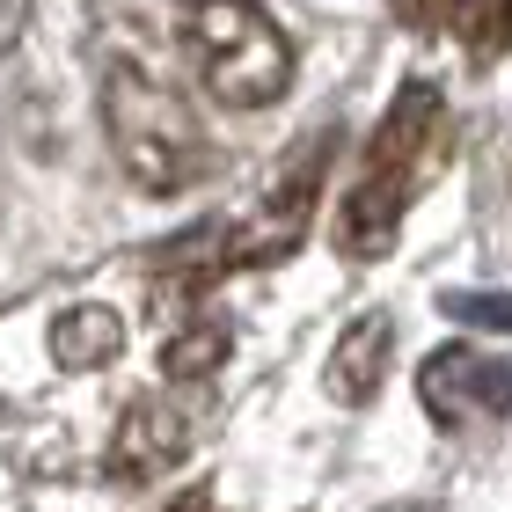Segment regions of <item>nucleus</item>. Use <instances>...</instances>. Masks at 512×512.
I'll use <instances>...</instances> for the list:
<instances>
[{"mask_svg": "<svg viewBox=\"0 0 512 512\" xmlns=\"http://www.w3.org/2000/svg\"><path fill=\"white\" fill-rule=\"evenodd\" d=\"M176 30L205 96H220L227 110H271L293 88V37L256 0H183Z\"/></svg>", "mask_w": 512, "mask_h": 512, "instance_id": "3", "label": "nucleus"}, {"mask_svg": "<svg viewBox=\"0 0 512 512\" xmlns=\"http://www.w3.org/2000/svg\"><path fill=\"white\" fill-rule=\"evenodd\" d=\"M417 403L432 425H469V417H505L512 410V359H483L476 344H447L417 374Z\"/></svg>", "mask_w": 512, "mask_h": 512, "instance_id": "5", "label": "nucleus"}, {"mask_svg": "<svg viewBox=\"0 0 512 512\" xmlns=\"http://www.w3.org/2000/svg\"><path fill=\"white\" fill-rule=\"evenodd\" d=\"M439 308L469 330H512V293H447Z\"/></svg>", "mask_w": 512, "mask_h": 512, "instance_id": "11", "label": "nucleus"}, {"mask_svg": "<svg viewBox=\"0 0 512 512\" xmlns=\"http://www.w3.org/2000/svg\"><path fill=\"white\" fill-rule=\"evenodd\" d=\"M22 30H30V0H0V59L22 44Z\"/></svg>", "mask_w": 512, "mask_h": 512, "instance_id": "13", "label": "nucleus"}, {"mask_svg": "<svg viewBox=\"0 0 512 512\" xmlns=\"http://www.w3.org/2000/svg\"><path fill=\"white\" fill-rule=\"evenodd\" d=\"M439 125H447V110H439L432 81H403L395 88L388 118L374 125V139H366L359 183L337 205V256L344 264H381V256L395 249L403 213L417 198V176H425V161L439 147Z\"/></svg>", "mask_w": 512, "mask_h": 512, "instance_id": "1", "label": "nucleus"}, {"mask_svg": "<svg viewBox=\"0 0 512 512\" xmlns=\"http://www.w3.org/2000/svg\"><path fill=\"white\" fill-rule=\"evenodd\" d=\"M154 512H213V491H205V483H198V491H183V498H169V505H154Z\"/></svg>", "mask_w": 512, "mask_h": 512, "instance_id": "14", "label": "nucleus"}, {"mask_svg": "<svg viewBox=\"0 0 512 512\" xmlns=\"http://www.w3.org/2000/svg\"><path fill=\"white\" fill-rule=\"evenodd\" d=\"M125 352V315L118 308H96V300H81V308H59L52 315V359L66 374H96Z\"/></svg>", "mask_w": 512, "mask_h": 512, "instance_id": "8", "label": "nucleus"}, {"mask_svg": "<svg viewBox=\"0 0 512 512\" xmlns=\"http://www.w3.org/2000/svg\"><path fill=\"white\" fill-rule=\"evenodd\" d=\"M103 132L118 169L154 198H176L213 169V147L191 118V103L169 81H154L139 59H110L103 66Z\"/></svg>", "mask_w": 512, "mask_h": 512, "instance_id": "2", "label": "nucleus"}, {"mask_svg": "<svg viewBox=\"0 0 512 512\" xmlns=\"http://www.w3.org/2000/svg\"><path fill=\"white\" fill-rule=\"evenodd\" d=\"M330 147H337V132L322 125L315 139H293L286 161H278V176L264 183V198L249 205L242 220H220L213 235L198 242L191 256V286H205V278H220V271H264V264H286V256L308 242V213H315V198H322V176H330Z\"/></svg>", "mask_w": 512, "mask_h": 512, "instance_id": "4", "label": "nucleus"}, {"mask_svg": "<svg viewBox=\"0 0 512 512\" xmlns=\"http://www.w3.org/2000/svg\"><path fill=\"white\" fill-rule=\"evenodd\" d=\"M395 15H403L410 30H461L469 0H395Z\"/></svg>", "mask_w": 512, "mask_h": 512, "instance_id": "12", "label": "nucleus"}, {"mask_svg": "<svg viewBox=\"0 0 512 512\" xmlns=\"http://www.w3.org/2000/svg\"><path fill=\"white\" fill-rule=\"evenodd\" d=\"M388 366H395V315H388V308H366V315H352V322L337 330L330 366H322V388H330V403L366 410V403L381 395Z\"/></svg>", "mask_w": 512, "mask_h": 512, "instance_id": "7", "label": "nucleus"}, {"mask_svg": "<svg viewBox=\"0 0 512 512\" xmlns=\"http://www.w3.org/2000/svg\"><path fill=\"white\" fill-rule=\"evenodd\" d=\"M388 512H425V505H388Z\"/></svg>", "mask_w": 512, "mask_h": 512, "instance_id": "15", "label": "nucleus"}, {"mask_svg": "<svg viewBox=\"0 0 512 512\" xmlns=\"http://www.w3.org/2000/svg\"><path fill=\"white\" fill-rule=\"evenodd\" d=\"M227 352H235V330H227L220 315H191V322L169 330V344H161V374L198 388V381H213L227 366Z\"/></svg>", "mask_w": 512, "mask_h": 512, "instance_id": "9", "label": "nucleus"}, {"mask_svg": "<svg viewBox=\"0 0 512 512\" xmlns=\"http://www.w3.org/2000/svg\"><path fill=\"white\" fill-rule=\"evenodd\" d=\"M183 454H191V417H183V403L176 395H139L118 417V432H110L103 469H110V483H161L169 469H183Z\"/></svg>", "mask_w": 512, "mask_h": 512, "instance_id": "6", "label": "nucleus"}, {"mask_svg": "<svg viewBox=\"0 0 512 512\" xmlns=\"http://www.w3.org/2000/svg\"><path fill=\"white\" fill-rule=\"evenodd\" d=\"M461 37H469L476 59L512 52V0H469V15H461Z\"/></svg>", "mask_w": 512, "mask_h": 512, "instance_id": "10", "label": "nucleus"}]
</instances>
